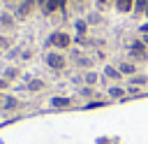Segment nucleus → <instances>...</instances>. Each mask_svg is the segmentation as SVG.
I'll return each mask as SVG.
<instances>
[{"label": "nucleus", "instance_id": "1", "mask_svg": "<svg viewBox=\"0 0 148 144\" xmlns=\"http://www.w3.org/2000/svg\"><path fill=\"white\" fill-rule=\"evenodd\" d=\"M42 60H44L46 70L53 72V74L65 72L67 65H69V56H67L65 51H56V49H44V58H42Z\"/></svg>", "mask_w": 148, "mask_h": 144}, {"label": "nucleus", "instance_id": "2", "mask_svg": "<svg viewBox=\"0 0 148 144\" xmlns=\"http://www.w3.org/2000/svg\"><path fill=\"white\" fill-rule=\"evenodd\" d=\"M44 46H46V49H56V51H65V53H67V51L74 46V37H72L67 30H53V33L46 35Z\"/></svg>", "mask_w": 148, "mask_h": 144}, {"label": "nucleus", "instance_id": "3", "mask_svg": "<svg viewBox=\"0 0 148 144\" xmlns=\"http://www.w3.org/2000/svg\"><path fill=\"white\" fill-rule=\"evenodd\" d=\"M127 56H130V60H134V63H148V46L141 42V37L130 39V44H127Z\"/></svg>", "mask_w": 148, "mask_h": 144}, {"label": "nucleus", "instance_id": "4", "mask_svg": "<svg viewBox=\"0 0 148 144\" xmlns=\"http://www.w3.org/2000/svg\"><path fill=\"white\" fill-rule=\"evenodd\" d=\"M14 16L18 19V21H28L35 12H37V0H21V2H16L14 5Z\"/></svg>", "mask_w": 148, "mask_h": 144}, {"label": "nucleus", "instance_id": "5", "mask_svg": "<svg viewBox=\"0 0 148 144\" xmlns=\"http://www.w3.org/2000/svg\"><path fill=\"white\" fill-rule=\"evenodd\" d=\"M69 56H72L69 60H72V63H74L79 70H83V72H86V70H92V65H95L92 56H88V53H81V51H79V49H74V46L69 49Z\"/></svg>", "mask_w": 148, "mask_h": 144}, {"label": "nucleus", "instance_id": "6", "mask_svg": "<svg viewBox=\"0 0 148 144\" xmlns=\"http://www.w3.org/2000/svg\"><path fill=\"white\" fill-rule=\"evenodd\" d=\"M18 28V19L14 16V12H9V9H2L0 12V33H14Z\"/></svg>", "mask_w": 148, "mask_h": 144}, {"label": "nucleus", "instance_id": "7", "mask_svg": "<svg viewBox=\"0 0 148 144\" xmlns=\"http://www.w3.org/2000/svg\"><path fill=\"white\" fill-rule=\"evenodd\" d=\"M74 105H76V100L72 95H51L49 98V107L51 109H69Z\"/></svg>", "mask_w": 148, "mask_h": 144}, {"label": "nucleus", "instance_id": "8", "mask_svg": "<svg viewBox=\"0 0 148 144\" xmlns=\"http://www.w3.org/2000/svg\"><path fill=\"white\" fill-rule=\"evenodd\" d=\"M102 77L104 79H111L113 84H120L125 77H123V72L116 67V63H104V67H102Z\"/></svg>", "mask_w": 148, "mask_h": 144}, {"label": "nucleus", "instance_id": "9", "mask_svg": "<svg viewBox=\"0 0 148 144\" xmlns=\"http://www.w3.org/2000/svg\"><path fill=\"white\" fill-rule=\"evenodd\" d=\"M67 2H69V0H49V2H46L44 16H53V14H58V12L67 14Z\"/></svg>", "mask_w": 148, "mask_h": 144}, {"label": "nucleus", "instance_id": "10", "mask_svg": "<svg viewBox=\"0 0 148 144\" xmlns=\"http://www.w3.org/2000/svg\"><path fill=\"white\" fill-rule=\"evenodd\" d=\"M116 67L123 72V77H125V79H130V77H134V74L139 72V67H136V63H134V60H118V63H116Z\"/></svg>", "mask_w": 148, "mask_h": 144}, {"label": "nucleus", "instance_id": "11", "mask_svg": "<svg viewBox=\"0 0 148 144\" xmlns=\"http://www.w3.org/2000/svg\"><path fill=\"white\" fill-rule=\"evenodd\" d=\"M106 95H109V100H127V88L120 84H111L106 88Z\"/></svg>", "mask_w": 148, "mask_h": 144}, {"label": "nucleus", "instance_id": "12", "mask_svg": "<svg viewBox=\"0 0 148 144\" xmlns=\"http://www.w3.org/2000/svg\"><path fill=\"white\" fill-rule=\"evenodd\" d=\"M23 107H25V102H23L18 95H9V93H7V100H5L2 111H18V109H23Z\"/></svg>", "mask_w": 148, "mask_h": 144}, {"label": "nucleus", "instance_id": "13", "mask_svg": "<svg viewBox=\"0 0 148 144\" xmlns=\"http://www.w3.org/2000/svg\"><path fill=\"white\" fill-rule=\"evenodd\" d=\"M23 86H25L28 93H39V91L46 88V79H42V77H32V79H28Z\"/></svg>", "mask_w": 148, "mask_h": 144}, {"label": "nucleus", "instance_id": "14", "mask_svg": "<svg viewBox=\"0 0 148 144\" xmlns=\"http://www.w3.org/2000/svg\"><path fill=\"white\" fill-rule=\"evenodd\" d=\"M99 79H104L102 74H97L95 70H86L83 74H81V79L79 81H83V86H97L99 84Z\"/></svg>", "mask_w": 148, "mask_h": 144}, {"label": "nucleus", "instance_id": "15", "mask_svg": "<svg viewBox=\"0 0 148 144\" xmlns=\"http://www.w3.org/2000/svg\"><path fill=\"white\" fill-rule=\"evenodd\" d=\"M127 84H130V86H139V88H148V74L136 72L134 77H130V79H127Z\"/></svg>", "mask_w": 148, "mask_h": 144}, {"label": "nucleus", "instance_id": "16", "mask_svg": "<svg viewBox=\"0 0 148 144\" xmlns=\"http://www.w3.org/2000/svg\"><path fill=\"white\" fill-rule=\"evenodd\" d=\"M113 7H116L118 14H132V9H134V0H116Z\"/></svg>", "mask_w": 148, "mask_h": 144}, {"label": "nucleus", "instance_id": "17", "mask_svg": "<svg viewBox=\"0 0 148 144\" xmlns=\"http://www.w3.org/2000/svg\"><path fill=\"white\" fill-rule=\"evenodd\" d=\"M2 77L9 81V84H14L18 77H21V67L18 65H9V67H5V72H2Z\"/></svg>", "mask_w": 148, "mask_h": 144}, {"label": "nucleus", "instance_id": "18", "mask_svg": "<svg viewBox=\"0 0 148 144\" xmlns=\"http://www.w3.org/2000/svg\"><path fill=\"white\" fill-rule=\"evenodd\" d=\"M146 9H148V0H134V9H132V14H134L136 19H143Z\"/></svg>", "mask_w": 148, "mask_h": 144}, {"label": "nucleus", "instance_id": "19", "mask_svg": "<svg viewBox=\"0 0 148 144\" xmlns=\"http://www.w3.org/2000/svg\"><path fill=\"white\" fill-rule=\"evenodd\" d=\"M88 28H90V23H88L86 19H76V21H74V30H76V35L88 37Z\"/></svg>", "mask_w": 148, "mask_h": 144}, {"label": "nucleus", "instance_id": "20", "mask_svg": "<svg viewBox=\"0 0 148 144\" xmlns=\"http://www.w3.org/2000/svg\"><path fill=\"white\" fill-rule=\"evenodd\" d=\"M12 46H14V37L7 35V33H0V51L5 53V51H9Z\"/></svg>", "mask_w": 148, "mask_h": 144}, {"label": "nucleus", "instance_id": "21", "mask_svg": "<svg viewBox=\"0 0 148 144\" xmlns=\"http://www.w3.org/2000/svg\"><path fill=\"white\" fill-rule=\"evenodd\" d=\"M79 98H86V100L95 98V86H83V84H81V88H79Z\"/></svg>", "mask_w": 148, "mask_h": 144}, {"label": "nucleus", "instance_id": "22", "mask_svg": "<svg viewBox=\"0 0 148 144\" xmlns=\"http://www.w3.org/2000/svg\"><path fill=\"white\" fill-rule=\"evenodd\" d=\"M86 21H88L90 26H99V21H104V19L99 16V12H92V14H88V16H86Z\"/></svg>", "mask_w": 148, "mask_h": 144}, {"label": "nucleus", "instance_id": "23", "mask_svg": "<svg viewBox=\"0 0 148 144\" xmlns=\"http://www.w3.org/2000/svg\"><path fill=\"white\" fill-rule=\"evenodd\" d=\"M32 56H35V51H32V49H23V51L18 53V60H21V63H25V60H30Z\"/></svg>", "mask_w": 148, "mask_h": 144}, {"label": "nucleus", "instance_id": "24", "mask_svg": "<svg viewBox=\"0 0 148 144\" xmlns=\"http://www.w3.org/2000/svg\"><path fill=\"white\" fill-rule=\"evenodd\" d=\"M106 102H109V100H88L86 107H88V109H95V107H104Z\"/></svg>", "mask_w": 148, "mask_h": 144}, {"label": "nucleus", "instance_id": "25", "mask_svg": "<svg viewBox=\"0 0 148 144\" xmlns=\"http://www.w3.org/2000/svg\"><path fill=\"white\" fill-rule=\"evenodd\" d=\"M143 93V88H139V86H127V98L130 95H141Z\"/></svg>", "mask_w": 148, "mask_h": 144}, {"label": "nucleus", "instance_id": "26", "mask_svg": "<svg viewBox=\"0 0 148 144\" xmlns=\"http://www.w3.org/2000/svg\"><path fill=\"white\" fill-rule=\"evenodd\" d=\"M46 2H49V0H37V12L44 14V12H46Z\"/></svg>", "mask_w": 148, "mask_h": 144}, {"label": "nucleus", "instance_id": "27", "mask_svg": "<svg viewBox=\"0 0 148 144\" xmlns=\"http://www.w3.org/2000/svg\"><path fill=\"white\" fill-rule=\"evenodd\" d=\"M7 88H9V81H7L5 77H0V93H5Z\"/></svg>", "mask_w": 148, "mask_h": 144}, {"label": "nucleus", "instance_id": "28", "mask_svg": "<svg viewBox=\"0 0 148 144\" xmlns=\"http://www.w3.org/2000/svg\"><path fill=\"white\" fill-rule=\"evenodd\" d=\"M139 35H148V21L139 26Z\"/></svg>", "mask_w": 148, "mask_h": 144}, {"label": "nucleus", "instance_id": "29", "mask_svg": "<svg viewBox=\"0 0 148 144\" xmlns=\"http://www.w3.org/2000/svg\"><path fill=\"white\" fill-rule=\"evenodd\" d=\"M5 100H7V93H0V109L5 107Z\"/></svg>", "mask_w": 148, "mask_h": 144}, {"label": "nucleus", "instance_id": "30", "mask_svg": "<svg viewBox=\"0 0 148 144\" xmlns=\"http://www.w3.org/2000/svg\"><path fill=\"white\" fill-rule=\"evenodd\" d=\"M106 5H109V0H97V7H99V9H104Z\"/></svg>", "mask_w": 148, "mask_h": 144}, {"label": "nucleus", "instance_id": "31", "mask_svg": "<svg viewBox=\"0 0 148 144\" xmlns=\"http://www.w3.org/2000/svg\"><path fill=\"white\" fill-rule=\"evenodd\" d=\"M139 37H141V42H143V44L148 46V35H139Z\"/></svg>", "mask_w": 148, "mask_h": 144}, {"label": "nucleus", "instance_id": "32", "mask_svg": "<svg viewBox=\"0 0 148 144\" xmlns=\"http://www.w3.org/2000/svg\"><path fill=\"white\" fill-rule=\"evenodd\" d=\"M74 2H76V5H86L88 0H74Z\"/></svg>", "mask_w": 148, "mask_h": 144}, {"label": "nucleus", "instance_id": "33", "mask_svg": "<svg viewBox=\"0 0 148 144\" xmlns=\"http://www.w3.org/2000/svg\"><path fill=\"white\" fill-rule=\"evenodd\" d=\"M7 2H9V5H16V2H21V0H7Z\"/></svg>", "mask_w": 148, "mask_h": 144}, {"label": "nucleus", "instance_id": "34", "mask_svg": "<svg viewBox=\"0 0 148 144\" xmlns=\"http://www.w3.org/2000/svg\"><path fill=\"white\" fill-rule=\"evenodd\" d=\"M143 19H146V21H148V9H146V14H143Z\"/></svg>", "mask_w": 148, "mask_h": 144}, {"label": "nucleus", "instance_id": "35", "mask_svg": "<svg viewBox=\"0 0 148 144\" xmlns=\"http://www.w3.org/2000/svg\"><path fill=\"white\" fill-rule=\"evenodd\" d=\"M109 2H116V0H109Z\"/></svg>", "mask_w": 148, "mask_h": 144}, {"label": "nucleus", "instance_id": "36", "mask_svg": "<svg viewBox=\"0 0 148 144\" xmlns=\"http://www.w3.org/2000/svg\"><path fill=\"white\" fill-rule=\"evenodd\" d=\"M0 56H2V51H0Z\"/></svg>", "mask_w": 148, "mask_h": 144}]
</instances>
